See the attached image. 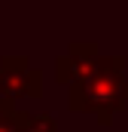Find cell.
<instances>
[{
  "label": "cell",
  "mask_w": 128,
  "mask_h": 132,
  "mask_svg": "<svg viewBox=\"0 0 128 132\" xmlns=\"http://www.w3.org/2000/svg\"><path fill=\"white\" fill-rule=\"evenodd\" d=\"M98 59H101V46H98L95 40H70L67 49L55 59V80L61 86L64 83L73 86V83L86 80L95 71Z\"/></svg>",
  "instance_id": "3"
},
{
  "label": "cell",
  "mask_w": 128,
  "mask_h": 132,
  "mask_svg": "<svg viewBox=\"0 0 128 132\" xmlns=\"http://www.w3.org/2000/svg\"><path fill=\"white\" fill-rule=\"evenodd\" d=\"M128 59L125 55H101L95 71L67 86V108L73 114H95L101 126H110L113 114L128 108Z\"/></svg>",
  "instance_id": "1"
},
{
  "label": "cell",
  "mask_w": 128,
  "mask_h": 132,
  "mask_svg": "<svg viewBox=\"0 0 128 132\" xmlns=\"http://www.w3.org/2000/svg\"><path fill=\"white\" fill-rule=\"evenodd\" d=\"M22 132H58V120H55L52 111H40V114H31L28 111Z\"/></svg>",
  "instance_id": "4"
},
{
  "label": "cell",
  "mask_w": 128,
  "mask_h": 132,
  "mask_svg": "<svg viewBox=\"0 0 128 132\" xmlns=\"http://www.w3.org/2000/svg\"><path fill=\"white\" fill-rule=\"evenodd\" d=\"M12 104H15V101H9L6 95H3V89H0V114H3V111H9Z\"/></svg>",
  "instance_id": "5"
},
{
  "label": "cell",
  "mask_w": 128,
  "mask_h": 132,
  "mask_svg": "<svg viewBox=\"0 0 128 132\" xmlns=\"http://www.w3.org/2000/svg\"><path fill=\"white\" fill-rule=\"evenodd\" d=\"M0 89L9 101L15 98H40L43 71L31 65L28 55H3L0 59Z\"/></svg>",
  "instance_id": "2"
}]
</instances>
